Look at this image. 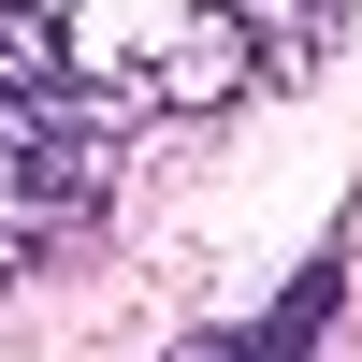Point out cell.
Segmentation results:
<instances>
[{"instance_id": "1", "label": "cell", "mask_w": 362, "mask_h": 362, "mask_svg": "<svg viewBox=\"0 0 362 362\" xmlns=\"http://www.w3.org/2000/svg\"><path fill=\"white\" fill-rule=\"evenodd\" d=\"M334 290H348V276H334V261H319V276L290 290L276 319H247V334H189L174 362H319V319H334Z\"/></svg>"}]
</instances>
